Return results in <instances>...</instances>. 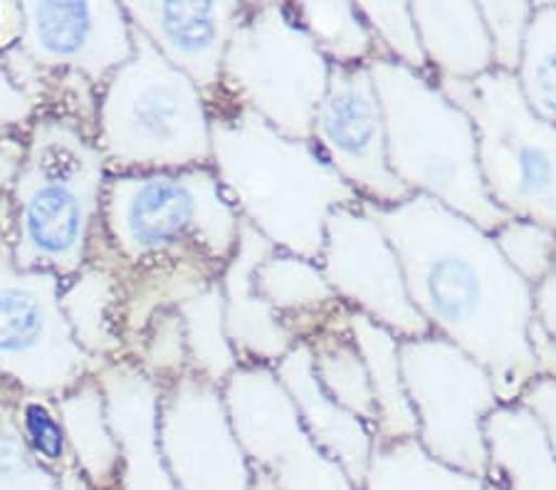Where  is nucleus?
I'll return each instance as SVG.
<instances>
[{
    "instance_id": "nucleus-1",
    "label": "nucleus",
    "mask_w": 556,
    "mask_h": 490,
    "mask_svg": "<svg viewBox=\"0 0 556 490\" xmlns=\"http://www.w3.org/2000/svg\"><path fill=\"white\" fill-rule=\"evenodd\" d=\"M364 209L391 240L410 302L430 332L488 369L500 404L519 401L536 379L527 340L532 288L505 263L488 230L426 196Z\"/></svg>"
},
{
    "instance_id": "nucleus-2",
    "label": "nucleus",
    "mask_w": 556,
    "mask_h": 490,
    "mask_svg": "<svg viewBox=\"0 0 556 490\" xmlns=\"http://www.w3.org/2000/svg\"><path fill=\"white\" fill-rule=\"evenodd\" d=\"M205 100L211 166L240 221L275 251L319 261L331 211L362 203L358 196L309 139L285 137L223 89Z\"/></svg>"
},
{
    "instance_id": "nucleus-3",
    "label": "nucleus",
    "mask_w": 556,
    "mask_h": 490,
    "mask_svg": "<svg viewBox=\"0 0 556 490\" xmlns=\"http://www.w3.org/2000/svg\"><path fill=\"white\" fill-rule=\"evenodd\" d=\"M110 166L92 129L67 112H40L25 129V159L11 191L8 246L28 271L62 280L83 271L100 236Z\"/></svg>"
},
{
    "instance_id": "nucleus-4",
    "label": "nucleus",
    "mask_w": 556,
    "mask_h": 490,
    "mask_svg": "<svg viewBox=\"0 0 556 490\" xmlns=\"http://www.w3.org/2000/svg\"><path fill=\"white\" fill-rule=\"evenodd\" d=\"M379 95L389 164L414 196H426L492 234L509 216L488 196L480 174L478 134L468 112L430 73L379 55L369 62Z\"/></svg>"
},
{
    "instance_id": "nucleus-5",
    "label": "nucleus",
    "mask_w": 556,
    "mask_h": 490,
    "mask_svg": "<svg viewBox=\"0 0 556 490\" xmlns=\"http://www.w3.org/2000/svg\"><path fill=\"white\" fill-rule=\"evenodd\" d=\"M240 221L213 166L178 172H110L102 196L100 251L119 271L172 257L226 267Z\"/></svg>"
},
{
    "instance_id": "nucleus-6",
    "label": "nucleus",
    "mask_w": 556,
    "mask_h": 490,
    "mask_svg": "<svg viewBox=\"0 0 556 490\" xmlns=\"http://www.w3.org/2000/svg\"><path fill=\"white\" fill-rule=\"evenodd\" d=\"M92 134L110 172H178L213 159L208 100L137 30L134 55L100 87Z\"/></svg>"
},
{
    "instance_id": "nucleus-7",
    "label": "nucleus",
    "mask_w": 556,
    "mask_h": 490,
    "mask_svg": "<svg viewBox=\"0 0 556 490\" xmlns=\"http://www.w3.org/2000/svg\"><path fill=\"white\" fill-rule=\"evenodd\" d=\"M438 85L475 124L480 174L492 203L507 216L556 230V127L529 110L517 77L492 70Z\"/></svg>"
},
{
    "instance_id": "nucleus-8",
    "label": "nucleus",
    "mask_w": 556,
    "mask_h": 490,
    "mask_svg": "<svg viewBox=\"0 0 556 490\" xmlns=\"http://www.w3.org/2000/svg\"><path fill=\"white\" fill-rule=\"evenodd\" d=\"M331 65L294 3H248L223 60L220 89L292 139H309Z\"/></svg>"
},
{
    "instance_id": "nucleus-9",
    "label": "nucleus",
    "mask_w": 556,
    "mask_h": 490,
    "mask_svg": "<svg viewBox=\"0 0 556 490\" xmlns=\"http://www.w3.org/2000/svg\"><path fill=\"white\" fill-rule=\"evenodd\" d=\"M401 369L424 451L485 478V418L500 406L488 369L433 332L401 340Z\"/></svg>"
},
{
    "instance_id": "nucleus-10",
    "label": "nucleus",
    "mask_w": 556,
    "mask_h": 490,
    "mask_svg": "<svg viewBox=\"0 0 556 490\" xmlns=\"http://www.w3.org/2000/svg\"><path fill=\"white\" fill-rule=\"evenodd\" d=\"M60 296V275L17 265L0 234V379L17 394L55 399L104 367L75 342Z\"/></svg>"
},
{
    "instance_id": "nucleus-11",
    "label": "nucleus",
    "mask_w": 556,
    "mask_h": 490,
    "mask_svg": "<svg viewBox=\"0 0 556 490\" xmlns=\"http://www.w3.org/2000/svg\"><path fill=\"white\" fill-rule=\"evenodd\" d=\"M232 431L250 470L277 490H358L304 429L290 394L267 364H240L223 385Z\"/></svg>"
},
{
    "instance_id": "nucleus-12",
    "label": "nucleus",
    "mask_w": 556,
    "mask_h": 490,
    "mask_svg": "<svg viewBox=\"0 0 556 490\" xmlns=\"http://www.w3.org/2000/svg\"><path fill=\"white\" fill-rule=\"evenodd\" d=\"M317 263L349 310L362 312L399 340L430 335L426 319L410 302L391 240L364 203L331 211Z\"/></svg>"
},
{
    "instance_id": "nucleus-13",
    "label": "nucleus",
    "mask_w": 556,
    "mask_h": 490,
    "mask_svg": "<svg viewBox=\"0 0 556 490\" xmlns=\"http://www.w3.org/2000/svg\"><path fill=\"white\" fill-rule=\"evenodd\" d=\"M309 141L362 203L396 206L414 196L389 164L383 110L369 65L329 70Z\"/></svg>"
},
{
    "instance_id": "nucleus-14",
    "label": "nucleus",
    "mask_w": 556,
    "mask_h": 490,
    "mask_svg": "<svg viewBox=\"0 0 556 490\" xmlns=\"http://www.w3.org/2000/svg\"><path fill=\"white\" fill-rule=\"evenodd\" d=\"M159 436L178 490H250L253 470L232 431L223 387L193 372L166 385Z\"/></svg>"
},
{
    "instance_id": "nucleus-15",
    "label": "nucleus",
    "mask_w": 556,
    "mask_h": 490,
    "mask_svg": "<svg viewBox=\"0 0 556 490\" xmlns=\"http://www.w3.org/2000/svg\"><path fill=\"white\" fill-rule=\"evenodd\" d=\"M13 48L42 75L65 73L100 89L134 55V30L122 3L28 0Z\"/></svg>"
},
{
    "instance_id": "nucleus-16",
    "label": "nucleus",
    "mask_w": 556,
    "mask_h": 490,
    "mask_svg": "<svg viewBox=\"0 0 556 490\" xmlns=\"http://www.w3.org/2000/svg\"><path fill=\"white\" fill-rule=\"evenodd\" d=\"M131 28L141 33L205 97L220 89L223 60L243 23L248 3H122Z\"/></svg>"
},
{
    "instance_id": "nucleus-17",
    "label": "nucleus",
    "mask_w": 556,
    "mask_h": 490,
    "mask_svg": "<svg viewBox=\"0 0 556 490\" xmlns=\"http://www.w3.org/2000/svg\"><path fill=\"white\" fill-rule=\"evenodd\" d=\"M94 377L119 449L116 490H178L161 453L159 414L164 387L129 356L106 362Z\"/></svg>"
},
{
    "instance_id": "nucleus-18",
    "label": "nucleus",
    "mask_w": 556,
    "mask_h": 490,
    "mask_svg": "<svg viewBox=\"0 0 556 490\" xmlns=\"http://www.w3.org/2000/svg\"><path fill=\"white\" fill-rule=\"evenodd\" d=\"M273 251L275 248L255 228L243 223L236 253L220 273L226 332L240 364L275 367L300 342L255 288L257 265Z\"/></svg>"
},
{
    "instance_id": "nucleus-19",
    "label": "nucleus",
    "mask_w": 556,
    "mask_h": 490,
    "mask_svg": "<svg viewBox=\"0 0 556 490\" xmlns=\"http://www.w3.org/2000/svg\"><path fill=\"white\" fill-rule=\"evenodd\" d=\"M294 409L302 418L312 441L344 470L356 488H362L376 445V434L369 424L346 412L331 399L314 377L312 352L307 342H298L275 364Z\"/></svg>"
},
{
    "instance_id": "nucleus-20",
    "label": "nucleus",
    "mask_w": 556,
    "mask_h": 490,
    "mask_svg": "<svg viewBox=\"0 0 556 490\" xmlns=\"http://www.w3.org/2000/svg\"><path fill=\"white\" fill-rule=\"evenodd\" d=\"M490 486L500 490H556V451L544 424L525 404H500L485 418Z\"/></svg>"
},
{
    "instance_id": "nucleus-21",
    "label": "nucleus",
    "mask_w": 556,
    "mask_h": 490,
    "mask_svg": "<svg viewBox=\"0 0 556 490\" xmlns=\"http://www.w3.org/2000/svg\"><path fill=\"white\" fill-rule=\"evenodd\" d=\"M119 271V267H116ZM223 267L208 257H172L119 271V310L116 325L124 342V356L159 312L181 307L208 285L220 280Z\"/></svg>"
},
{
    "instance_id": "nucleus-22",
    "label": "nucleus",
    "mask_w": 556,
    "mask_h": 490,
    "mask_svg": "<svg viewBox=\"0 0 556 490\" xmlns=\"http://www.w3.org/2000/svg\"><path fill=\"white\" fill-rule=\"evenodd\" d=\"M255 288L300 342L342 319L349 307L331 290L317 261L273 251L255 271Z\"/></svg>"
},
{
    "instance_id": "nucleus-23",
    "label": "nucleus",
    "mask_w": 556,
    "mask_h": 490,
    "mask_svg": "<svg viewBox=\"0 0 556 490\" xmlns=\"http://www.w3.org/2000/svg\"><path fill=\"white\" fill-rule=\"evenodd\" d=\"M435 79H475L495 70L480 3H410Z\"/></svg>"
},
{
    "instance_id": "nucleus-24",
    "label": "nucleus",
    "mask_w": 556,
    "mask_h": 490,
    "mask_svg": "<svg viewBox=\"0 0 556 490\" xmlns=\"http://www.w3.org/2000/svg\"><path fill=\"white\" fill-rule=\"evenodd\" d=\"M62 312L75 342L97 362L124 356V342L116 325L119 310V271L100 251V261L89 257L83 271L62 280Z\"/></svg>"
},
{
    "instance_id": "nucleus-25",
    "label": "nucleus",
    "mask_w": 556,
    "mask_h": 490,
    "mask_svg": "<svg viewBox=\"0 0 556 490\" xmlns=\"http://www.w3.org/2000/svg\"><path fill=\"white\" fill-rule=\"evenodd\" d=\"M346 329L364 356L376 401V443L416 439V416L403 385L401 340L362 312L349 310Z\"/></svg>"
},
{
    "instance_id": "nucleus-26",
    "label": "nucleus",
    "mask_w": 556,
    "mask_h": 490,
    "mask_svg": "<svg viewBox=\"0 0 556 490\" xmlns=\"http://www.w3.org/2000/svg\"><path fill=\"white\" fill-rule=\"evenodd\" d=\"M65 426L75 468L100 490H116L119 480V449L106 422L104 394L97 377H85L79 385L55 397Z\"/></svg>"
},
{
    "instance_id": "nucleus-27",
    "label": "nucleus",
    "mask_w": 556,
    "mask_h": 490,
    "mask_svg": "<svg viewBox=\"0 0 556 490\" xmlns=\"http://www.w3.org/2000/svg\"><path fill=\"white\" fill-rule=\"evenodd\" d=\"M346 315L339 323L319 329L317 335H312L307 340L314 377H317L321 389L339 406H344L346 412H352L364 424H369L376 434V418H379V414H376L369 372H366L364 356L358 352L356 342L349 335Z\"/></svg>"
},
{
    "instance_id": "nucleus-28",
    "label": "nucleus",
    "mask_w": 556,
    "mask_h": 490,
    "mask_svg": "<svg viewBox=\"0 0 556 490\" xmlns=\"http://www.w3.org/2000/svg\"><path fill=\"white\" fill-rule=\"evenodd\" d=\"M358 490H488V480L428 456L416 439L376 443Z\"/></svg>"
},
{
    "instance_id": "nucleus-29",
    "label": "nucleus",
    "mask_w": 556,
    "mask_h": 490,
    "mask_svg": "<svg viewBox=\"0 0 556 490\" xmlns=\"http://www.w3.org/2000/svg\"><path fill=\"white\" fill-rule=\"evenodd\" d=\"M176 310L186 329L188 369L223 387L230 374L240 367V360L226 332L220 280H215Z\"/></svg>"
},
{
    "instance_id": "nucleus-30",
    "label": "nucleus",
    "mask_w": 556,
    "mask_h": 490,
    "mask_svg": "<svg viewBox=\"0 0 556 490\" xmlns=\"http://www.w3.org/2000/svg\"><path fill=\"white\" fill-rule=\"evenodd\" d=\"M294 13L331 67L369 65L381 55L356 3H294Z\"/></svg>"
},
{
    "instance_id": "nucleus-31",
    "label": "nucleus",
    "mask_w": 556,
    "mask_h": 490,
    "mask_svg": "<svg viewBox=\"0 0 556 490\" xmlns=\"http://www.w3.org/2000/svg\"><path fill=\"white\" fill-rule=\"evenodd\" d=\"M515 77L529 110L556 127V3H534Z\"/></svg>"
},
{
    "instance_id": "nucleus-32",
    "label": "nucleus",
    "mask_w": 556,
    "mask_h": 490,
    "mask_svg": "<svg viewBox=\"0 0 556 490\" xmlns=\"http://www.w3.org/2000/svg\"><path fill=\"white\" fill-rule=\"evenodd\" d=\"M13 416L25 449L45 468L60 476L62 470L75 466L55 399L42 394H17L13 401Z\"/></svg>"
},
{
    "instance_id": "nucleus-33",
    "label": "nucleus",
    "mask_w": 556,
    "mask_h": 490,
    "mask_svg": "<svg viewBox=\"0 0 556 490\" xmlns=\"http://www.w3.org/2000/svg\"><path fill=\"white\" fill-rule=\"evenodd\" d=\"M500 255L529 288H536L556 263V230L529 218L502 221L492 230Z\"/></svg>"
},
{
    "instance_id": "nucleus-34",
    "label": "nucleus",
    "mask_w": 556,
    "mask_h": 490,
    "mask_svg": "<svg viewBox=\"0 0 556 490\" xmlns=\"http://www.w3.org/2000/svg\"><path fill=\"white\" fill-rule=\"evenodd\" d=\"M127 356L151 374L161 387L172 385L186 372H191L188 369L186 329L178 310L159 312L139 335V340L131 344Z\"/></svg>"
},
{
    "instance_id": "nucleus-35",
    "label": "nucleus",
    "mask_w": 556,
    "mask_h": 490,
    "mask_svg": "<svg viewBox=\"0 0 556 490\" xmlns=\"http://www.w3.org/2000/svg\"><path fill=\"white\" fill-rule=\"evenodd\" d=\"M369 25L381 55L396 60L399 65L428 73V62L416 28L410 3H356Z\"/></svg>"
},
{
    "instance_id": "nucleus-36",
    "label": "nucleus",
    "mask_w": 556,
    "mask_h": 490,
    "mask_svg": "<svg viewBox=\"0 0 556 490\" xmlns=\"http://www.w3.org/2000/svg\"><path fill=\"white\" fill-rule=\"evenodd\" d=\"M0 490H62L58 474L25 449L15 426L13 401L0 406Z\"/></svg>"
},
{
    "instance_id": "nucleus-37",
    "label": "nucleus",
    "mask_w": 556,
    "mask_h": 490,
    "mask_svg": "<svg viewBox=\"0 0 556 490\" xmlns=\"http://www.w3.org/2000/svg\"><path fill=\"white\" fill-rule=\"evenodd\" d=\"M480 13L488 28L492 65L497 73L515 75L522 62L534 3H480Z\"/></svg>"
},
{
    "instance_id": "nucleus-38",
    "label": "nucleus",
    "mask_w": 556,
    "mask_h": 490,
    "mask_svg": "<svg viewBox=\"0 0 556 490\" xmlns=\"http://www.w3.org/2000/svg\"><path fill=\"white\" fill-rule=\"evenodd\" d=\"M40 114V100L15 83L8 73L5 62L0 60V129L15 131L28 129L30 122Z\"/></svg>"
},
{
    "instance_id": "nucleus-39",
    "label": "nucleus",
    "mask_w": 556,
    "mask_h": 490,
    "mask_svg": "<svg viewBox=\"0 0 556 490\" xmlns=\"http://www.w3.org/2000/svg\"><path fill=\"white\" fill-rule=\"evenodd\" d=\"M519 404L532 409L540 416L556 451V379H534L519 397Z\"/></svg>"
},
{
    "instance_id": "nucleus-40",
    "label": "nucleus",
    "mask_w": 556,
    "mask_h": 490,
    "mask_svg": "<svg viewBox=\"0 0 556 490\" xmlns=\"http://www.w3.org/2000/svg\"><path fill=\"white\" fill-rule=\"evenodd\" d=\"M25 159V134H0V199H11L15 178Z\"/></svg>"
},
{
    "instance_id": "nucleus-41",
    "label": "nucleus",
    "mask_w": 556,
    "mask_h": 490,
    "mask_svg": "<svg viewBox=\"0 0 556 490\" xmlns=\"http://www.w3.org/2000/svg\"><path fill=\"white\" fill-rule=\"evenodd\" d=\"M529 354H532L536 379H556V342L552 335L536 323V317L529 325Z\"/></svg>"
},
{
    "instance_id": "nucleus-42",
    "label": "nucleus",
    "mask_w": 556,
    "mask_h": 490,
    "mask_svg": "<svg viewBox=\"0 0 556 490\" xmlns=\"http://www.w3.org/2000/svg\"><path fill=\"white\" fill-rule=\"evenodd\" d=\"M532 300L536 323H540L556 342V263L549 275L532 290Z\"/></svg>"
},
{
    "instance_id": "nucleus-43",
    "label": "nucleus",
    "mask_w": 556,
    "mask_h": 490,
    "mask_svg": "<svg viewBox=\"0 0 556 490\" xmlns=\"http://www.w3.org/2000/svg\"><path fill=\"white\" fill-rule=\"evenodd\" d=\"M58 478H60V488L62 490H100V488H94L92 483H89V480L83 474H79L75 466L67 468V470H62Z\"/></svg>"
},
{
    "instance_id": "nucleus-44",
    "label": "nucleus",
    "mask_w": 556,
    "mask_h": 490,
    "mask_svg": "<svg viewBox=\"0 0 556 490\" xmlns=\"http://www.w3.org/2000/svg\"><path fill=\"white\" fill-rule=\"evenodd\" d=\"M15 399H17V391L11 385H5L3 379H0V406L11 404V401H15Z\"/></svg>"
},
{
    "instance_id": "nucleus-45",
    "label": "nucleus",
    "mask_w": 556,
    "mask_h": 490,
    "mask_svg": "<svg viewBox=\"0 0 556 490\" xmlns=\"http://www.w3.org/2000/svg\"><path fill=\"white\" fill-rule=\"evenodd\" d=\"M488 490H500V488H495V486H490V483H488Z\"/></svg>"
},
{
    "instance_id": "nucleus-46",
    "label": "nucleus",
    "mask_w": 556,
    "mask_h": 490,
    "mask_svg": "<svg viewBox=\"0 0 556 490\" xmlns=\"http://www.w3.org/2000/svg\"><path fill=\"white\" fill-rule=\"evenodd\" d=\"M5 131H8V129H0V134H5Z\"/></svg>"
}]
</instances>
